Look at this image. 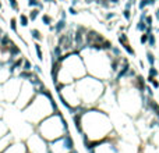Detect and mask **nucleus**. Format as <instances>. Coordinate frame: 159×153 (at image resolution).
<instances>
[{"instance_id": "obj_25", "label": "nucleus", "mask_w": 159, "mask_h": 153, "mask_svg": "<svg viewBox=\"0 0 159 153\" xmlns=\"http://www.w3.org/2000/svg\"><path fill=\"white\" fill-rule=\"evenodd\" d=\"M147 82H149V84H152V86L153 88H156V89H158L159 88V81L156 78H153V77H149V75H148V78H147Z\"/></svg>"}, {"instance_id": "obj_31", "label": "nucleus", "mask_w": 159, "mask_h": 153, "mask_svg": "<svg viewBox=\"0 0 159 153\" xmlns=\"http://www.w3.org/2000/svg\"><path fill=\"white\" fill-rule=\"evenodd\" d=\"M144 21H145V24L147 25H152L153 24V17L152 15H149V14H147V17H145Z\"/></svg>"}, {"instance_id": "obj_26", "label": "nucleus", "mask_w": 159, "mask_h": 153, "mask_svg": "<svg viewBox=\"0 0 159 153\" xmlns=\"http://www.w3.org/2000/svg\"><path fill=\"white\" fill-rule=\"evenodd\" d=\"M127 42H129V38H127V35L121 32L120 35H119V43H120V45H124V43H127Z\"/></svg>"}, {"instance_id": "obj_9", "label": "nucleus", "mask_w": 159, "mask_h": 153, "mask_svg": "<svg viewBox=\"0 0 159 153\" xmlns=\"http://www.w3.org/2000/svg\"><path fill=\"white\" fill-rule=\"evenodd\" d=\"M135 86H137V89L141 93L145 90V79H144V77H142L141 74L135 77Z\"/></svg>"}, {"instance_id": "obj_34", "label": "nucleus", "mask_w": 159, "mask_h": 153, "mask_svg": "<svg viewBox=\"0 0 159 153\" xmlns=\"http://www.w3.org/2000/svg\"><path fill=\"white\" fill-rule=\"evenodd\" d=\"M145 90H147V96H149V97L153 96V90H152V88H151V86L145 85Z\"/></svg>"}, {"instance_id": "obj_6", "label": "nucleus", "mask_w": 159, "mask_h": 153, "mask_svg": "<svg viewBox=\"0 0 159 153\" xmlns=\"http://www.w3.org/2000/svg\"><path fill=\"white\" fill-rule=\"evenodd\" d=\"M11 143H13L11 132H7V134H4L3 136H0V153H3Z\"/></svg>"}, {"instance_id": "obj_30", "label": "nucleus", "mask_w": 159, "mask_h": 153, "mask_svg": "<svg viewBox=\"0 0 159 153\" xmlns=\"http://www.w3.org/2000/svg\"><path fill=\"white\" fill-rule=\"evenodd\" d=\"M114 17H116V13H113V11H109V13H106V14H105V20H106V21L113 20Z\"/></svg>"}, {"instance_id": "obj_18", "label": "nucleus", "mask_w": 159, "mask_h": 153, "mask_svg": "<svg viewBox=\"0 0 159 153\" xmlns=\"http://www.w3.org/2000/svg\"><path fill=\"white\" fill-rule=\"evenodd\" d=\"M145 56H147V61L149 63V66H155V56H153V53L152 52H149V50H147V53H145Z\"/></svg>"}, {"instance_id": "obj_36", "label": "nucleus", "mask_w": 159, "mask_h": 153, "mask_svg": "<svg viewBox=\"0 0 159 153\" xmlns=\"http://www.w3.org/2000/svg\"><path fill=\"white\" fill-rule=\"evenodd\" d=\"M45 3H49V4H56L57 3V0H43Z\"/></svg>"}, {"instance_id": "obj_23", "label": "nucleus", "mask_w": 159, "mask_h": 153, "mask_svg": "<svg viewBox=\"0 0 159 153\" xmlns=\"http://www.w3.org/2000/svg\"><path fill=\"white\" fill-rule=\"evenodd\" d=\"M148 75H149V77H153V78H156V77L159 75V71L156 70V67H155V66H151V67H149Z\"/></svg>"}, {"instance_id": "obj_15", "label": "nucleus", "mask_w": 159, "mask_h": 153, "mask_svg": "<svg viewBox=\"0 0 159 153\" xmlns=\"http://www.w3.org/2000/svg\"><path fill=\"white\" fill-rule=\"evenodd\" d=\"M28 7H31V9L36 7L39 10H43V3L41 0H28Z\"/></svg>"}, {"instance_id": "obj_42", "label": "nucleus", "mask_w": 159, "mask_h": 153, "mask_svg": "<svg viewBox=\"0 0 159 153\" xmlns=\"http://www.w3.org/2000/svg\"><path fill=\"white\" fill-rule=\"evenodd\" d=\"M3 9V4H2V0H0V10Z\"/></svg>"}, {"instance_id": "obj_19", "label": "nucleus", "mask_w": 159, "mask_h": 153, "mask_svg": "<svg viewBox=\"0 0 159 153\" xmlns=\"http://www.w3.org/2000/svg\"><path fill=\"white\" fill-rule=\"evenodd\" d=\"M147 27H148V25L145 24V21H142V20H140V21L135 24L137 31H141V32H145V31H147Z\"/></svg>"}, {"instance_id": "obj_3", "label": "nucleus", "mask_w": 159, "mask_h": 153, "mask_svg": "<svg viewBox=\"0 0 159 153\" xmlns=\"http://www.w3.org/2000/svg\"><path fill=\"white\" fill-rule=\"evenodd\" d=\"M36 93H38L36 92V88L29 81H22L21 89H20L18 96H17V99H15V102H14L15 106H17L20 110H22L25 106L29 105V102L35 97Z\"/></svg>"}, {"instance_id": "obj_29", "label": "nucleus", "mask_w": 159, "mask_h": 153, "mask_svg": "<svg viewBox=\"0 0 159 153\" xmlns=\"http://www.w3.org/2000/svg\"><path fill=\"white\" fill-rule=\"evenodd\" d=\"M145 7H148V3L147 0H140V3H138V10H145Z\"/></svg>"}, {"instance_id": "obj_11", "label": "nucleus", "mask_w": 159, "mask_h": 153, "mask_svg": "<svg viewBox=\"0 0 159 153\" xmlns=\"http://www.w3.org/2000/svg\"><path fill=\"white\" fill-rule=\"evenodd\" d=\"M34 49L36 52V57H38L39 61H43V50H42V46L39 42H35L34 43Z\"/></svg>"}, {"instance_id": "obj_13", "label": "nucleus", "mask_w": 159, "mask_h": 153, "mask_svg": "<svg viewBox=\"0 0 159 153\" xmlns=\"http://www.w3.org/2000/svg\"><path fill=\"white\" fill-rule=\"evenodd\" d=\"M39 14H41V10L36 9V7H34V9L29 10V13H28V18H29V21H35L36 18L39 17Z\"/></svg>"}, {"instance_id": "obj_38", "label": "nucleus", "mask_w": 159, "mask_h": 153, "mask_svg": "<svg viewBox=\"0 0 159 153\" xmlns=\"http://www.w3.org/2000/svg\"><path fill=\"white\" fill-rule=\"evenodd\" d=\"M147 3H148V6H153L156 3V0H147Z\"/></svg>"}, {"instance_id": "obj_39", "label": "nucleus", "mask_w": 159, "mask_h": 153, "mask_svg": "<svg viewBox=\"0 0 159 153\" xmlns=\"http://www.w3.org/2000/svg\"><path fill=\"white\" fill-rule=\"evenodd\" d=\"M155 18L159 21V9H156V11H155Z\"/></svg>"}, {"instance_id": "obj_4", "label": "nucleus", "mask_w": 159, "mask_h": 153, "mask_svg": "<svg viewBox=\"0 0 159 153\" xmlns=\"http://www.w3.org/2000/svg\"><path fill=\"white\" fill-rule=\"evenodd\" d=\"M25 145H27L28 153H49L48 141H45L36 132L31 134L29 138L25 141Z\"/></svg>"}, {"instance_id": "obj_22", "label": "nucleus", "mask_w": 159, "mask_h": 153, "mask_svg": "<svg viewBox=\"0 0 159 153\" xmlns=\"http://www.w3.org/2000/svg\"><path fill=\"white\" fill-rule=\"evenodd\" d=\"M9 2V6L11 10H14V11H20V6H18V2L17 0H7Z\"/></svg>"}, {"instance_id": "obj_10", "label": "nucleus", "mask_w": 159, "mask_h": 153, "mask_svg": "<svg viewBox=\"0 0 159 153\" xmlns=\"http://www.w3.org/2000/svg\"><path fill=\"white\" fill-rule=\"evenodd\" d=\"M34 75V71H25V70H21V71L18 72V78L21 79V81H29L31 78H32Z\"/></svg>"}, {"instance_id": "obj_40", "label": "nucleus", "mask_w": 159, "mask_h": 153, "mask_svg": "<svg viewBox=\"0 0 159 153\" xmlns=\"http://www.w3.org/2000/svg\"><path fill=\"white\" fill-rule=\"evenodd\" d=\"M109 2H110L112 4H116V6L119 4V0H109Z\"/></svg>"}, {"instance_id": "obj_17", "label": "nucleus", "mask_w": 159, "mask_h": 153, "mask_svg": "<svg viewBox=\"0 0 159 153\" xmlns=\"http://www.w3.org/2000/svg\"><path fill=\"white\" fill-rule=\"evenodd\" d=\"M148 46L149 47H155L156 46V36H155V33L153 32H151V33H148Z\"/></svg>"}, {"instance_id": "obj_20", "label": "nucleus", "mask_w": 159, "mask_h": 153, "mask_svg": "<svg viewBox=\"0 0 159 153\" xmlns=\"http://www.w3.org/2000/svg\"><path fill=\"white\" fill-rule=\"evenodd\" d=\"M21 70H25V71H32V64H31V61L28 60V59H24Z\"/></svg>"}, {"instance_id": "obj_28", "label": "nucleus", "mask_w": 159, "mask_h": 153, "mask_svg": "<svg viewBox=\"0 0 159 153\" xmlns=\"http://www.w3.org/2000/svg\"><path fill=\"white\" fill-rule=\"evenodd\" d=\"M32 71H34V72H36L38 75H42V74H43L42 67H41V66H38V64H35V66L32 67Z\"/></svg>"}, {"instance_id": "obj_24", "label": "nucleus", "mask_w": 159, "mask_h": 153, "mask_svg": "<svg viewBox=\"0 0 159 153\" xmlns=\"http://www.w3.org/2000/svg\"><path fill=\"white\" fill-rule=\"evenodd\" d=\"M7 132H9V128H7V125L2 121V118H0V136H3Z\"/></svg>"}, {"instance_id": "obj_27", "label": "nucleus", "mask_w": 159, "mask_h": 153, "mask_svg": "<svg viewBox=\"0 0 159 153\" xmlns=\"http://www.w3.org/2000/svg\"><path fill=\"white\" fill-rule=\"evenodd\" d=\"M131 17H133V14H131V10H127V9H124V10H123V18H124V20L130 21V20H131Z\"/></svg>"}, {"instance_id": "obj_2", "label": "nucleus", "mask_w": 159, "mask_h": 153, "mask_svg": "<svg viewBox=\"0 0 159 153\" xmlns=\"http://www.w3.org/2000/svg\"><path fill=\"white\" fill-rule=\"evenodd\" d=\"M57 111H59V109H57L54 99L53 97L49 99L42 93H36L35 97L29 102V105L22 109L24 116L28 118V121L34 124H38L39 121H42L52 113H57Z\"/></svg>"}, {"instance_id": "obj_37", "label": "nucleus", "mask_w": 159, "mask_h": 153, "mask_svg": "<svg viewBox=\"0 0 159 153\" xmlns=\"http://www.w3.org/2000/svg\"><path fill=\"white\" fill-rule=\"evenodd\" d=\"M61 20H66V18H67V14H66V11H64V10H61Z\"/></svg>"}, {"instance_id": "obj_5", "label": "nucleus", "mask_w": 159, "mask_h": 153, "mask_svg": "<svg viewBox=\"0 0 159 153\" xmlns=\"http://www.w3.org/2000/svg\"><path fill=\"white\" fill-rule=\"evenodd\" d=\"M3 153H28L25 142H13Z\"/></svg>"}, {"instance_id": "obj_16", "label": "nucleus", "mask_w": 159, "mask_h": 153, "mask_svg": "<svg viewBox=\"0 0 159 153\" xmlns=\"http://www.w3.org/2000/svg\"><path fill=\"white\" fill-rule=\"evenodd\" d=\"M17 24H18V20H17L15 17H11V18H10V24H9V25H10V29H11L14 33H17V35H18V28H17Z\"/></svg>"}, {"instance_id": "obj_21", "label": "nucleus", "mask_w": 159, "mask_h": 153, "mask_svg": "<svg viewBox=\"0 0 159 153\" xmlns=\"http://www.w3.org/2000/svg\"><path fill=\"white\" fill-rule=\"evenodd\" d=\"M121 46H123V49H124V50H126L127 53L130 54V56H135V50L131 47V45H130L129 42H127V43H124V45H121Z\"/></svg>"}, {"instance_id": "obj_43", "label": "nucleus", "mask_w": 159, "mask_h": 153, "mask_svg": "<svg viewBox=\"0 0 159 153\" xmlns=\"http://www.w3.org/2000/svg\"><path fill=\"white\" fill-rule=\"evenodd\" d=\"M0 67H2V64H0Z\"/></svg>"}, {"instance_id": "obj_35", "label": "nucleus", "mask_w": 159, "mask_h": 153, "mask_svg": "<svg viewBox=\"0 0 159 153\" xmlns=\"http://www.w3.org/2000/svg\"><path fill=\"white\" fill-rule=\"evenodd\" d=\"M69 13H70L71 15H77V14H78V11L75 10V7H73V6L69 7Z\"/></svg>"}, {"instance_id": "obj_1", "label": "nucleus", "mask_w": 159, "mask_h": 153, "mask_svg": "<svg viewBox=\"0 0 159 153\" xmlns=\"http://www.w3.org/2000/svg\"><path fill=\"white\" fill-rule=\"evenodd\" d=\"M35 131L45 141L52 142L57 138H61L64 134H67L69 125H67V121L64 120L61 111H57V113H52L42 121H39L35 127Z\"/></svg>"}, {"instance_id": "obj_12", "label": "nucleus", "mask_w": 159, "mask_h": 153, "mask_svg": "<svg viewBox=\"0 0 159 153\" xmlns=\"http://www.w3.org/2000/svg\"><path fill=\"white\" fill-rule=\"evenodd\" d=\"M18 22H20V25L24 28L28 27V24H29V18H28L27 14H24V13H21V14L18 15Z\"/></svg>"}, {"instance_id": "obj_33", "label": "nucleus", "mask_w": 159, "mask_h": 153, "mask_svg": "<svg viewBox=\"0 0 159 153\" xmlns=\"http://www.w3.org/2000/svg\"><path fill=\"white\" fill-rule=\"evenodd\" d=\"M110 50H112V53H113V54H114V56H116V57L121 56V52H120V49H119V47H114V46H113V47H112Z\"/></svg>"}, {"instance_id": "obj_7", "label": "nucleus", "mask_w": 159, "mask_h": 153, "mask_svg": "<svg viewBox=\"0 0 159 153\" xmlns=\"http://www.w3.org/2000/svg\"><path fill=\"white\" fill-rule=\"evenodd\" d=\"M54 27V33H56V35H59V33H61L63 32L64 29H66V27H67V21L66 20H59V21L56 22V24L53 25Z\"/></svg>"}, {"instance_id": "obj_8", "label": "nucleus", "mask_w": 159, "mask_h": 153, "mask_svg": "<svg viewBox=\"0 0 159 153\" xmlns=\"http://www.w3.org/2000/svg\"><path fill=\"white\" fill-rule=\"evenodd\" d=\"M29 33H31V38H32L35 42H42L43 40V35L38 28H32V29L29 31Z\"/></svg>"}, {"instance_id": "obj_14", "label": "nucleus", "mask_w": 159, "mask_h": 153, "mask_svg": "<svg viewBox=\"0 0 159 153\" xmlns=\"http://www.w3.org/2000/svg\"><path fill=\"white\" fill-rule=\"evenodd\" d=\"M42 24L46 25V27H49V25L53 24V17H52L50 14H48V13H45V14H42Z\"/></svg>"}, {"instance_id": "obj_32", "label": "nucleus", "mask_w": 159, "mask_h": 153, "mask_svg": "<svg viewBox=\"0 0 159 153\" xmlns=\"http://www.w3.org/2000/svg\"><path fill=\"white\" fill-rule=\"evenodd\" d=\"M140 42H141L142 45H147V42H148V33L147 32L141 35V38H140Z\"/></svg>"}, {"instance_id": "obj_41", "label": "nucleus", "mask_w": 159, "mask_h": 153, "mask_svg": "<svg viewBox=\"0 0 159 153\" xmlns=\"http://www.w3.org/2000/svg\"><path fill=\"white\" fill-rule=\"evenodd\" d=\"M3 117V107H2V106H0V118Z\"/></svg>"}]
</instances>
